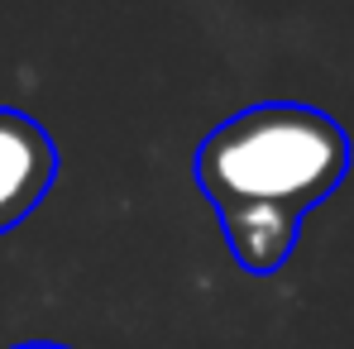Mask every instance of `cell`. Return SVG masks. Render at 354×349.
I'll return each instance as SVG.
<instances>
[{
	"mask_svg": "<svg viewBox=\"0 0 354 349\" xmlns=\"http://www.w3.org/2000/svg\"><path fill=\"white\" fill-rule=\"evenodd\" d=\"M196 187L221 206H283L311 211L350 173V139L316 106L263 101L216 124L196 158Z\"/></svg>",
	"mask_w": 354,
	"mask_h": 349,
	"instance_id": "cell-1",
	"label": "cell"
},
{
	"mask_svg": "<svg viewBox=\"0 0 354 349\" xmlns=\"http://www.w3.org/2000/svg\"><path fill=\"white\" fill-rule=\"evenodd\" d=\"M58 144L24 111L0 106V234L24 225V216L53 191Z\"/></svg>",
	"mask_w": 354,
	"mask_h": 349,
	"instance_id": "cell-2",
	"label": "cell"
},
{
	"mask_svg": "<svg viewBox=\"0 0 354 349\" xmlns=\"http://www.w3.org/2000/svg\"><path fill=\"white\" fill-rule=\"evenodd\" d=\"M15 349H67V345H48V340H34V345H15Z\"/></svg>",
	"mask_w": 354,
	"mask_h": 349,
	"instance_id": "cell-4",
	"label": "cell"
},
{
	"mask_svg": "<svg viewBox=\"0 0 354 349\" xmlns=\"http://www.w3.org/2000/svg\"><path fill=\"white\" fill-rule=\"evenodd\" d=\"M301 216L283 206H221V230L244 273H278L297 244Z\"/></svg>",
	"mask_w": 354,
	"mask_h": 349,
	"instance_id": "cell-3",
	"label": "cell"
}]
</instances>
